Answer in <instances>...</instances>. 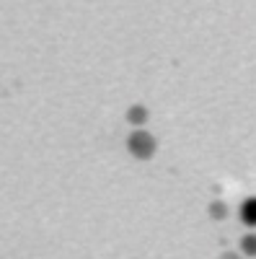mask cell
<instances>
[{
    "instance_id": "1",
    "label": "cell",
    "mask_w": 256,
    "mask_h": 259,
    "mask_svg": "<svg viewBox=\"0 0 256 259\" xmlns=\"http://www.w3.org/2000/svg\"><path fill=\"white\" fill-rule=\"evenodd\" d=\"M156 138L147 133V130H132L130 135H127V150H130V156L137 158V161H150L156 156Z\"/></svg>"
},
{
    "instance_id": "2",
    "label": "cell",
    "mask_w": 256,
    "mask_h": 259,
    "mask_svg": "<svg viewBox=\"0 0 256 259\" xmlns=\"http://www.w3.org/2000/svg\"><path fill=\"white\" fill-rule=\"evenodd\" d=\"M147 106H142V104H135V106H130L127 109V122H130L135 130H142V124L147 122Z\"/></svg>"
},
{
    "instance_id": "3",
    "label": "cell",
    "mask_w": 256,
    "mask_h": 259,
    "mask_svg": "<svg viewBox=\"0 0 256 259\" xmlns=\"http://www.w3.org/2000/svg\"><path fill=\"white\" fill-rule=\"evenodd\" d=\"M238 218L243 221V226L256 228V197L243 200V205H241V210H238Z\"/></svg>"
},
{
    "instance_id": "4",
    "label": "cell",
    "mask_w": 256,
    "mask_h": 259,
    "mask_svg": "<svg viewBox=\"0 0 256 259\" xmlns=\"http://www.w3.org/2000/svg\"><path fill=\"white\" fill-rule=\"evenodd\" d=\"M241 251L246 256H256V233H246L241 239Z\"/></svg>"
},
{
    "instance_id": "5",
    "label": "cell",
    "mask_w": 256,
    "mask_h": 259,
    "mask_svg": "<svg viewBox=\"0 0 256 259\" xmlns=\"http://www.w3.org/2000/svg\"><path fill=\"white\" fill-rule=\"evenodd\" d=\"M210 218H215V221L228 218V205L225 202H210Z\"/></svg>"
},
{
    "instance_id": "6",
    "label": "cell",
    "mask_w": 256,
    "mask_h": 259,
    "mask_svg": "<svg viewBox=\"0 0 256 259\" xmlns=\"http://www.w3.org/2000/svg\"><path fill=\"white\" fill-rule=\"evenodd\" d=\"M220 259H241V256H238V251H225Z\"/></svg>"
}]
</instances>
